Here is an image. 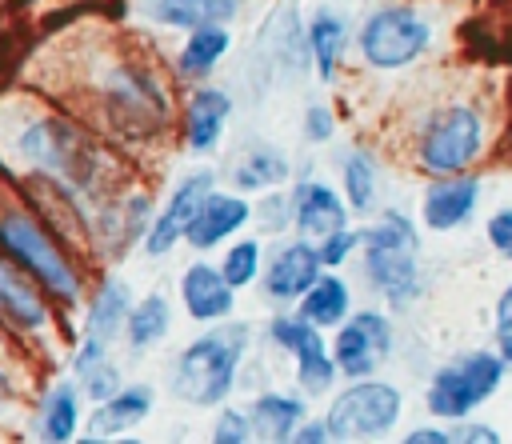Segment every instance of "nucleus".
<instances>
[{
    "mask_svg": "<svg viewBox=\"0 0 512 444\" xmlns=\"http://www.w3.org/2000/svg\"><path fill=\"white\" fill-rule=\"evenodd\" d=\"M248 336V324L220 320V328H208L188 340L168 372V392L192 408H220L240 380Z\"/></svg>",
    "mask_w": 512,
    "mask_h": 444,
    "instance_id": "f257e3e1",
    "label": "nucleus"
},
{
    "mask_svg": "<svg viewBox=\"0 0 512 444\" xmlns=\"http://www.w3.org/2000/svg\"><path fill=\"white\" fill-rule=\"evenodd\" d=\"M16 148H20V156L36 172H44L48 180L64 184L68 192H88L92 196L104 184L100 144L84 128H76L72 120H64V116H40V120H32L20 132Z\"/></svg>",
    "mask_w": 512,
    "mask_h": 444,
    "instance_id": "f03ea898",
    "label": "nucleus"
},
{
    "mask_svg": "<svg viewBox=\"0 0 512 444\" xmlns=\"http://www.w3.org/2000/svg\"><path fill=\"white\" fill-rule=\"evenodd\" d=\"M0 248L20 268H28L52 300H60L68 308L84 300V272H80V264L64 252L56 232L40 216H32L28 208L8 204L0 212Z\"/></svg>",
    "mask_w": 512,
    "mask_h": 444,
    "instance_id": "7ed1b4c3",
    "label": "nucleus"
},
{
    "mask_svg": "<svg viewBox=\"0 0 512 444\" xmlns=\"http://www.w3.org/2000/svg\"><path fill=\"white\" fill-rule=\"evenodd\" d=\"M364 276L388 308H408L420 296V240L400 208H384V216L364 228Z\"/></svg>",
    "mask_w": 512,
    "mask_h": 444,
    "instance_id": "20e7f679",
    "label": "nucleus"
},
{
    "mask_svg": "<svg viewBox=\"0 0 512 444\" xmlns=\"http://www.w3.org/2000/svg\"><path fill=\"white\" fill-rule=\"evenodd\" d=\"M100 112H104L112 132L132 136V140H148V136L164 132V124L172 116L164 84L144 64H112L104 72V80H100Z\"/></svg>",
    "mask_w": 512,
    "mask_h": 444,
    "instance_id": "39448f33",
    "label": "nucleus"
},
{
    "mask_svg": "<svg viewBox=\"0 0 512 444\" xmlns=\"http://www.w3.org/2000/svg\"><path fill=\"white\" fill-rule=\"evenodd\" d=\"M504 356L492 352V348H472V352H460L452 356L448 364H440L428 380V392H424V408L436 416V420H464L472 416L484 400H492L504 384Z\"/></svg>",
    "mask_w": 512,
    "mask_h": 444,
    "instance_id": "423d86ee",
    "label": "nucleus"
},
{
    "mask_svg": "<svg viewBox=\"0 0 512 444\" xmlns=\"http://www.w3.org/2000/svg\"><path fill=\"white\" fill-rule=\"evenodd\" d=\"M484 140H488V128L480 108L460 100L444 104L424 120L416 136V164L424 176H460L480 160Z\"/></svg>",
    "mask_w": 512,
    "mask_h": 444,
    "instance_id": "0eeeda50",
    "label": "nucleus"
},
{
    "mask_svg": "<svg viewBox=\"0 0 512 444\" xmlns=\"http://www.w3.org/2000/svg\"><path fill=\"white\" fill-rule=\"evenodd\" d=\"M432 48V24L412 4H380L364 16L356 32V52L376 72H396L416 64Z\"/></svg>",
    "mask_w": 512,
    "mask_h": 444,
    "instance_id": "6e6552de",
    "label": "nucleus"
},
{
    "mask_svg": "<svg viewBox=\"0 0 512 444\" xmlns=\"http://www.w3.org/2000/svg\"><path fill=\"white\" fill-rule=\"evenodd\" d=\"M400 412H404L400 388L388 384V380L364 376V380H348V388L332 396L324 420H328L332 440L352 444V440H380V436H388L400 424Z\"/></svg>",
    "mask_w": 512,
    "mask_h": 444,
    "instance_id": "1a4fd4ad",
    "label": "nucleus"
},
{
    "mask_svg": "<svg viewBox=\"0 0 512 444\" xmlns=\"http://www.w3.org/2000/svg\"><path fill=\"white\" fill-rule=\"evenodd\" d=\"M268 336H272V344H280L284 352H292V360H296V388L304 396L332 392L340 368L332 360V348L324 340V328H316L300 312H280V316L268 320Z\"/></svg>",
    "mask_w": 512,
    "mask_h": 444,
    "instance_id": "9d476101",
    "label": "nucleus"
},
{
    "mask_svg": "<svg viewBox=\"0 0 512 444\" xmlns=\"http://www.w3.org/2000/svg\"><path fill=\"white\" fill-rule=\"evenodd\" d=\"M388 356H392V320H388L380 308L348 312V320L336 324L332 360H336L340 376L364 380V376H372Z\"/></svg>",
    "mask_w": 512,
    "mask_h": 444,
    "instance_id": "9b49d317",
    "label": "nucleus"
},
{
    "mask_svg": "<svg viewBox=\"0 0 512 444\" xmlns=\"http://www.w3.org/2000/svg\"><path fill=\"white\" fill-rule=\"evenodd\" d=\"M320 272H324V264H320L316 240H308V236L280 240L276 252L268 256L264 272H260L264 296H268L272 304H296V300L316 284Z\"/></svg>",
    "mask_w": 512,
    "mask_h": 444,
    "instance_id": "f8f14e48",
    "label": "nucleus"
},
{
    "mask_svg": "<svg viewBox=\"0 0 512 444\" xmlns=\"http://www.w3.org/2000/svg\"><path fill=\"white\" fill-rule=\"evenodd\" d=\"M208 188H216V172L212 168H196L168 192L164 208L152 216V224L144 232V252L148 256H168L184 240V228H188V220H192V212H196V204L204 200Z\"/></svg>",
    "mask_w": 512,
    "mask_h": 444,
    "instance_id": "ddd939ff",
    "label": "nucleus"
},
{
    "mask_svg": "<svg viewBox=\"0 0 512 444\" xmlns=\"http://www.w3.org/2000/svg\"><path fill=\"white\" fill-rule=\"evenodd\" d=\"M252 220V204L244 200V192H224V188H208L204 200L196 204L184 240L196 252H212L224 240H232L236 232H244V224Z\"/></svg>",
    "mask_w": 512,
    "mask_h": 444,
    "instance_id": "4468645a",
    "label": "nucleus"
},
{
    "mask_svg": "<svg viewBox=\"0 0 512 444\" xmlns=\"http://www.w3.org/2000/svg\"><path fill=\"white\" fill-rule=\"evenodd\" d=\"M52 296L12 256H0V316L16 332H44L52 324Z\"/></svg>",
    "mask_w": 512,
    "mask_h": 444,
    "instance_id": "2eb2a0df",
    "label": "nucleus"
},
{
    "mask_svg": "<svg viewBox=\"0 0 512 444\" xmlns=\"http://www.w3.org/2000/svg\"><path fill=\"white\" fill-rule=\"evenodd\" d=\"M480 200V176L460 172V176H432L424 200H420V220L432 232H452L472 220Z\"/></svg>",
    "mask_w": 512,
    "mask_h": 444,
    "instance_id": "dca6fc26",
    "label": "nucleus"
},
{
    "mask_svg": "<svg viewBox=\"0 0 512 444\" xmlns=\"http://www.w3.org/2000/svg\"><path fill=\"white\" fill-rule=\"evenodd\" d=\"M180 304L196 324H220L236 308V288L224 280L220 264L196 260L180 272Z\"/></svg>",
    "mask_w": 512,
    "mask_h": 444,
    "instance_id": "f3484780",
    "label": "nucleus"
},
{
    "mask_svg": "<svg viewBox=\"0 0 512 444\" xmlns=\"http://www.w3.org/2000/svg\"><path fill=\"white\" fill-rule=\"evenodd\" d=\"M348 200L324 180H300L292 188V228L308 240H324L328 232L348 228Z\"/></svg>",
    "mask_w": 512,
    "mask_h": 444,
    "instance_id": "a211bd4d",
    "label": "nucleus"
},
{
    "mask_svg": "<svg viewBox=\"0 0 512 444\" xmlns=\"http://www.w3.org/2000/svg\"><path fill=\"white\" fill-rule=\"evenodd\" d=\"M228 116H232V96L216 84H196L184 100V144H188V152H196V156L212 152L224 136Z\"/></svg>",
    "mask_w": 512,
    "mask_h": 444,
    "instance_id": "6ab92c4d",
    "label": "nucleus"
},
{
    "mask_svg": "<svg viewBox=\"0 0 512 444\" xmlns=\"http://www.w3.org/2000/svg\"><path fill=\"white\" fill-rule=\"evenodd\" d=\"M156 404V392L148 384H120L108 400L96 404V412L88 416V432L84 440H112V436H124L128 428L144 424L148 412Z\"/></svg>",
    "mask_w": 512,
    "mask_h": 444,
    "instance_id": "aec40b11",
    "label": "nucleus"
},
{
    "mask_svg": "<svg viewBox=\"0 0 512 444\" xmlns=\"http://www.w3.org/2000/svg\"><path fill=\"white\" fill-rule=\"evenodd\" d=\"M244 412L252 420V436L256 440L284 444L308 420V396L304 392H256Z\"/></svg>",
    "mask_w": 512,
    "mask_h": 444,
    "instance_id": "412c9836",
    "label": "nucleus"
},
{
    "mask_svg": "<svg viewBox=\"0 0 512 444\" xmlns=\"http://www.w3.org/2000/svg\"><path fill=\"white\" fill-rule=\"evenodd\" d=\"M304 44H308V56L316 64V76L324 84H332L336 68H340V56L348 48V20L332 4H316L308 24H304Z\"/></svg>",
    "mask_w": 512,
    "mask_h": 444,
    "instance_id": "4be33fe9",
    "label": "nucleus"
},
{
    "mask_svg": "<svg viewBox=\"0 0 512 444\" xmlns=\"http://www.w3.org/2000/svg\"><path fill=\"white\" fill-rule=\"evenodd\" d=\"M148 20L160 28H204V24H232L244 12V0H144Z\"/></svg>",
    "mask_w": 512,
    "mask_h": 444,
    "instance_id": "5701e85b",
    "label": "nucleus"
},
{
    "mask_svg": "<svg viewBox=\"0 0 512 444\" xmlns=\"http://www.w3.org/2000/svg\"><path fill=\"white\" fill-rule=\"evenodd\" d=\"M132 312V288L120 276H104L88 300V316H84V336H96L104 344H112L116 336H124Z\"/></svg>",
    "mask_w": 512,
    "mask_h": 444,
    "instance_id": "b1692460",
    "label": "nucleus"
},
{
    "mask_svg": "<svg viewBox=\"0 0 512 444\" xmlns=\"http://www.w3.org/2000/svg\"><path fill=\"white\" fill-rule=\"evenodd\" d=\"M228 48H232L228 24L192 28L188 40H184L180 52H176V76H180V80H208V76L216 72V64L228 56Z\"/></svg>",
    "mask_w": 512,
    "mask_h": 444,
    "instance_id": "393cba45",
    "label": "nucleus"
},
{
    "mask_svg": "<svg viewBox=\"0 0 512 444\" xmlns=\"http://www.w3.org/2000/svg\"><path fill=\"white\" fill-rule=\"evenodd\" d=\"M296 312H300L304 320H312L316 328H336V324H344L348 312H352V288L336 276V268H324V272L316 276V284L296 300Z\"/></svg>",
    "mask_w": 512,
    "mask_h": 444,
    "instance_id": "a878e982",
    "label": "nucleus"
},
{
    "mask_svg": "<svg viewBox=\"0 0 512 444\" xmlns=\"http://www.w3.org/2000/svg\"><path fill=\"white\" fill-rule=\"evenodd\" d=\"M340 188L348 200V212L356 216H372L376 212V196H380V168L376 156L364 148H348L340 156Z\"/></svg>",
    "mask_w": 512,
    "mask_h": 444,
    "instance_id": "bb28decb",
    "label": "nucleus"
},
{
    "mask_svg": "<svg viewBox=\"0 0 512 444\" xmlns=\"http://www.w3.org/2000/svg\"><path fill=\"white\" fill-rule=\"evenodd\" d=\"M152 216V204H148V196H124V200H116L112 208H104V224H100V240H108V252L112 256H124L136 240H144V232H148V220Z\"/></svg>",
    "mask_w": 512,
    "mask_h": 444,
    "instance_id": "cd10ccee",
    "label": "nucleus"
},
{
    "mask_svg": "<svg viewBox=\"0 0 512 444\" xmlns=\"http://www.w3.org/2000/svg\"><path fill=\"white\" fill-rule=\"evenodd\" d=\"M80 428V388L72 380H56L48 392H44V404H40V420H36V436L40 440H52V444H64L72 440Z\"/></svg>",
    "mask_w": 512,
    "mask_h": 444,
    "instance_id": "c85d7f7f",
    "label": "nucleus"
},
{
    "mask_svg": "<svg viewBox=\"0 0 512 444\" xmlns=\"http://www.w3.org/2000/svg\"><path fill=\"white\" fill-rule=\"evenodd\" d=\"M172 328V304L164 292H148L132 304L128 312V324H124V340L132 352H148L152 344H160Z\"/></svg>",
    "mask_w": 512,
    "mask_h": 444,
    "instance_id": "c756f323",
    "label": "nucleus"
},
{
    "mask_svg": "<svg viewBox=\"0 0 512 444\" xmlns=\"http://www.w3.org/2000/svg\"><path fill=\"white\" fill-rule=\"evenodd\" d=\"M288 176H292V164L276 148H256V152H248L244 160L232 164L236 192H268V188H280Z\"/></svg>",
    "mask_w": 512,
    "mask_h": 444,
    "instance_id": "7c9ffc66",
    "label": "nucleus"
},
{
    "mask_svg": "<svg viewBox=\"0 0 512 444\" xmlns=\"http://www.w3.org/2000/svg\"><path fill=\"white\" fill-rule=\"evenodd\" d=\"M220 272L232 288H248L256 284V276L264 272V244L256 236H240L224 248V260H220Z\"/></svg>",
    "mask_w": 512,
    "mask_h": 444,
    "instance_id": "2f4dec72",
    "label": "nucleus"
},
{
    "mask_svg": "<svg viewBox=\"0 0 512 444\" xmlns=\"http://www.w3.org/2000/svg\"><path fill=\"white\" fill-rule=\"evenodd\" d=\"M360 248H364V228H340V232H328L324 240H316L324 268H344L352 260V252H360Z\"/></svg>",
    "mask_w": 512,
    "mask_h": 444,
    "instance_id": "473e14b6",
    "label": "nucleus"
},
{
    "mask_svg": "<svg viewBox=\"0 0 512 444\" xmlns=\"http://www.w3.org/2000/svg\"><path fill=\"white\" fill-rule=\"evenodd\" d=\"M212 440L216 444H248L252 440V420L244 408H220L216 424H212Z\"/></svg>",
    "mask_w": 512,
    "mask_h": 444,
    "instance_id": "72a5a7b5",
    "label": "nucleus"
},
{
    "mask_svg": "<svg viewBox=\"0 0 512 444\" xmlns=\"http://www.w3.org/2000/svg\"><path fill=\"white\" fill-rule=\"evenodd\" d=\"M268 232H288V224H292V196H284V192H272V196H264L260 204H256V212H252Z\"/></svg>",
    "mask_w": 512,
    "mask_h": 444,
    "instance_id": "f704fd0d",
    "label": "nucleus"
},
{
    "mask_svg": "<svg viewBox=\"0 0 512 444\" xmlns=\"http://www.w3.org/2000/svg\"><path fill=\"white\" fill-rule=\"evenodd\" d=\"M80 388L100 404V400H108V396L120 388V368H116L112 360H100L96 368H88V372L80 376Z\"/></svg>",
    "mask_w": 512,
    "mask_h": 444,
    "instance_id": "c9c22d12",
    "label": "nucleus"
},
{
    "mask_svg": "<svg viewBox=\"0 0 512 444\" xmlns=\"http://www.w3.org/2000/svg\"><path fill=\"white\" fill-rule=\"evenodd\" d=\"M332 132H336L332 108L328 104H308L304 108V140L308 144H324V140H332Z\"/></svg>",
    "mask_w": 512,
    "mask_h": 444,
    "instance_id": "e433bc0d",
    "label": "nucleus"
},
{
    "mask_svg": "<svg viewBox=\"0 0 512 444\" xmlns=\"http://www.w3.org/2000/svg\"><path fill=\"white\" fill-rule=\"evenodd\" d=\"M484 236H488V244H492L504 260H512V208L492 212L488 224H484Z\"/></svg>",
    "mask_w": 512,
    "mask_h": 444,
    "instance_id": "4c0bfd02",
    "label": "nucleus"
},
{
    "mask_svg": "<svg viewBox=\"0 0 512 444\" xmlns=\"http://www.w3.org/2000/svg\"><path fill=\"white\" fill-rule=\"evenodd\" d=\"M504 436L496 432V428H488V424H476V420H460L456 428H452V444H500Z\"/></svg>",
    "mask_w": 512,
    "mask_h": 444,
    "instance_id": "58836bf2",
    "label": "nucleus"
},
{
    "mask_svg": "<svg viewBox=\"0 0 512 444\" xmlns=\"http://www.w3.org/2000/svg\"><path fill=\"white\" fill-rule=\"evenodd\" d=\"M404 444H452V428L420 424V428H408V432H404Z\"/></svg>",
    "mask_w": 512,
    "mask_h": 444,
    "instance_id": "ea45409f",
    "label": "nucleus"
},
{
    "mask_svg": "<svg viewBox=\"0 0 512 444\" xmlns=\"http://www.w3.org/2000/svg\"><path fill=\"white\" fill-rule=\"evenodd\" d=\"M332 432H328V420H304L292 436V444H328Z\"/></svg>",
    "mask_w": 512,
    "mask_h": 444,
    "instance_id": "a19ab883",
    "label": "nucleus"
},
{
    "mask_svg": "<svg viewBox=\"0 0 512 444\" xmlns=\"http://www.w3.org/2000/svg\"><path fill=\"white\" fill-rule=\"evenodd\" d=\"M508 324H512V284L496 300V328H508Z\"/></svg>",
    "mask_w": 512,
    "mask_h": 444,
    "instance_id": "79ce46f5",
    "label": "nucleus"
},
{
    "mask_svg": "<svg viewBox=\"0 0 512 444\" xmlns=\"http://www.w3.org/2000/svg\"><path fill=\"white\" fill-rule=\"evenodd\" d=\"M496 352H500L504 364L512 368V324H508V328H496Z\"/></svg>",
    "mask_w": 512,
    "mask_h": 444,
    "instance_id": "37998d69",
    "label": "nucleus"
},
{
    "mask_svg": "<svg viewBox=\"0 0 512 444\" xmlns=\"http://www.w3.org/2000/svg\"><path fill=\"white\" fill-rule=\"evenodd\" d=\"M12 396H16V392H12V380H8V372L0 368V408H4V404H8Z\"/></svg>",
    "mask_w": 512,
    "mask_h": 444,
    "instance_id": "c03bdc74",
    "label": "nucleus"
}]
</instances>
